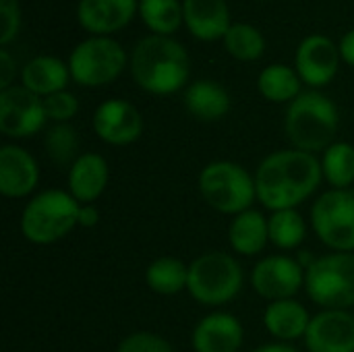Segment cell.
<instances>
[{"label":"cell","mask_w":354,"mask_h":352,"mask_svg":"<svg viewBox=\"0 0 354 352\" xmlns=\"http://www.w3.org/2000/svg\"><path fill=\"white\" fill-rule=\"evenodd\" d=\"M324 180L322 160L301 149H280L266 156L255 170L257 201L270 210H297L315 195Z\"/></svg>","instance_id":"cell-1"},{"label":"cell","mask_w":354,"mask_h":352,"mask_svg":"<svg viewBox=\"0 0 354 352\" xmlns=\"http://www.w3.org/2000/svg\"><path fill=\"white\" fill-rule=\"evenodd\" d=\"M135 83L153 95H172L189 79V54L170 35H147L137 41L131 54Z\"/></svg>","instance_id":"cell-2"},{"label":"cell","mask_w":354,"mask_h":352,"mask_svg":"<svg viewBox=\"0 0 354 352\" xmlns=\"http://www.w3.org/2000/svg\"><path fill=\"white\" fill-rule=\"evenodd\" d=\"M338 108L319 91H303L286 108L284 131L295 149L317 154L326 151L338 133Z\"/></svg>","instance_id":"cell-3"},{"label":"cell","mask_w":354,"mask_h":352,"mask_svg":"<svg viewBox=\"0 0 354 352\" xmlns=\"http://www.w3.org/2000/svg\"><path fill=\"white\" fill-rule=\"evenodd\" d=\"M81 203L62 189L33 195L21 212V234L33 245H52L79 226Z\"/></svg>","instance_id":"cell-4"},{"label":"cell","mask_w":354,"mask_h":352,"mask_svg":"<svg viewBox=\"0 0 354 352\" xmlns=\"http://www.w3.org/2000/svg\"><path fill=\"white\" fill-rule=\"evenodd\" d=\"M245 272L226 251H207L189 263L187 293L205 307H222L239 297Z\"/></svg>","instance_id":"cell-5"},{"label":"cell","mask_w":354,"mask_h":352,"mask_svg":"<svg viewBox=\"0 0 354 352\" xmlns=\"http://www.w3.org/2000/svg\"><path fill=\"white\" fill-rule=\"evenodd\" d=\"M197 185L203 201L226 216L247 212L257 201L255 174H249L247 168L230 160L209 162L199 172Z\"/></svg>","instance_id":"cell-6"},{"label":"cell","mask_w":354,"mask_h":352,"mask_svg":"<svg viewBox=\"0 0 354 352\" xmlns=\"http://www.w3.org/2000/svg\"><path fill=\"white\" fill-rule=\"evenodd\" d=\"M305 293L324 309L354 307V253L332 251L305 270Z\"/></svg>","instance_id":"cell-7"},{"label":"cell","mask_w":354,"mask_h":352,"mask_svg":"<svg viewBox=\"0 0 354 352\" xmlns=\"http://www.w3.org/2000/svg\"><path fill=\"white\" fill-rule=\"evenodd\" d=\"M129 58L124 48L106 35H93L75 46L68 56L71 79L83 87H100L116 81Z\"/></svg>","instance_id":"cell-8"},{"label":"cell","mask_w":354,"mask_h":352,"mask_svg":"<svg viewBox=\"0 0 354 352\" xmlns=\"http://www.w3.org/2000/svg\"><path fill=\"white\" fill-rule=\"evenodd\" d=\"M311 226L317 239L332 251L354 253V193L330 189L311 207Z\"/></svg>","instance_id":"cell-9"},{"label":"cell","mask_w":354,"mask_h":352,"mask_svg":"<svg viewBox=\"0 0 354 352\" xmlns=\"http://www.w3.org/2000/svg\"><path fill=\"white\" fill-rule=\"evenodd\" d=\"M251 286L270 303L295 299L305 288V268L295 257L280 253L268 255L255 263L251 272Z\"/></svg>","instance_id":"cell-10"},{"label":"cell","mask_w":354,"mask_h":352,"mask_svg":"<svg viewBox=\"0 0 354 352\" xmlns=\"http://www.w3.org/2000/svg\"><path fill=\"white\" fill-rule=\"evenodd\" d=\"M48 116L44 100L23 85L0 89V133L10 139H25L44 129Z\"/></svg>","instance_id":"cell-11"},{"label":"cell","mask_w":354,"mask_h":352,"mask_svg":"<svg viewBox=\"0 0 354 352\" xmlns=\"http://www.w3.org/2000/svg\"><path fill=\"white\" fill-rule=\"evenodd\" d=\"M95 135L116 147L135 143L143 133L141 112L127 100H106L102 102L91 118Z\"/></svg>","instance_id":"cell-12"},{"label":"cell","mask_w":354,"mask_h":352,"mask_svg":"<svg viewBox=\"0 0 354 352\" xmlns=\"http://www.w3.org/2000/svg\"><path fill=\"white\" fill-rule=\"evenodd\" d=\"M340 58V48L330 37L309 35L297 48L295 66L301 81L317 89L334 81Z\"/></svg>","instance_id":"cell-13"},{"label":"cell","mask_w":354,"mask_h":352,"mask_svg":"<svg viewBox=\"0 0 354 352\" xmlns=\"http://www.w3.org/2000/svg\"><path fill=\"white\" fill-rule=\"evenodd\" d=\"M303 340L309 352H354V315L344 309H324L311 317Z\"/></svg>","instance_id":"cell-14"},{"label":"cell","mask_w":354,"mask_h":352,"mask_svg":"<svg viewBox=\"0 0 354 352\" xmlns=\"http://www.w3.org/2000/svg\"><path fill=\"white\" fill-rule=\"evenodd\" d=\"M39 183L37 160L15 143L0 147V193L8 199L29 197Z\"/></svg>","instance_id":"cell-15"},{"label":"cell","mask_w":354,"mask_h":352,"mask_svg":"<svg viewBox=\"0 0 354 352\" xmlns=\"http://www.w3.org/2000/svg\"><path fill=\"white\" fill-rule=\"evenodd\" d=\"M245 342L243 324L224 311H216L197 322L191 334L195 352H239Z\"/></svg>","instance_id":"cell-16"},{"label":"cell","mask_w":354,"mask_h":352,"mask_svg":"<svg viewBox=\"0 0 354 352\" xmlns=\"http://www.w3.org/2000/svg\"><path fill=\"white\" fill-rule=\"evenodd\" d=\"M137 0H79V25L93 35H108L124 29L135 17Z\"/></svg>","instance_id":"cell-17"},{"label":"cell","mask_w":354,"mask_h":352,"mask_svg":"<svg viewBox=\"0 0 354 352\" xmlns=\"http://www.w3.org/2000/svg\"><path fill=\"white\" fill-rule=\"evenodd\" d=\"M68 180V193L83 205V203H95L110 180V168L104 156L85 151L81 154L75 164L68 168L66 174Z\"/></svg>","instance_id":"cell-18"},{"label":"cell","mask_w":354,"mask_h":352,"mask_svg":"<svg viewBox=\"0 0 354 352\" xmlns=\"http://www.w3.org/2000/svg\"><path fill=\"white\" fill-rule=\"evenodd\" d=\"M187 29L203 41L224 39L230 29V12L226 0H183Z\"/></svg>","instance_id":"cell-19"},{"label":"cell","mask_w":354,"mask_h":352,"mask_svg":"<svg viewBox=\"0 0 354 352\" xmlns=\"http://www.w3.org/2000/svg\"><path fill=\"white\" fill-rule=\"evenodd\" d=\"M311 317L313 315H309L303 303H299L297 299H284V301L268 303L263 311V326L272 338L288 344L305 338Z\"/></svg>","instance_id":"cell-20"},{"label":"cell","mask_w":354,"mask_h":352,"mask_svg":"<svg viewBox=\"0 0 354 352\" xmlns=\"http://www.w3.org/2000/svg\"><path fill=\"white\" fill-rule=\"evenodd\" d=\"M71 79L68 64L56 56H35L21 71V85L39 98H48L56 91H64Z\"/></svg>","instance_id":"cell-21"},{"label":"cell","mask_w":354,"mask_h":352,"mask_svg":"<svg viewBox=\"0 0 354 352\" xmlns=\"http://www.w3.org/2000/svg\"><path fill=\"white\" fill-rule=\"evenodd\" d=\"M228 243L234 253L245 257L259 255L270 243V228L268 218L259 210H247L232 216L228 226Z\"/></svg>","instance_id":"cell-22"},{"label":"cell","mask_w":354,"mask_h":352,"mask_svg":"<svg viewBox=\"0 0 354 352\" xmlns=\"http://www.w3.org/2000/svg\"><path fill=\"white\" fill-rule=\"evenodd\" d=\"M185 106L193 118L201 122H216L230 112V95L220 83L199 79L187 87Z\"/></svg>","instance_id":"cell-23"},{"label":"cell","mask_w":354,"mask_h":352,"mask_svg":"<svg viewBox=\"0 0 354 352\" xmlns=\"http://www.w3.org/2000/svg\"><path fill=\"white\" fill-rule=\"evenodd\" d=\"M145 284L151 293L172 297L187 290L189 266L178 257H158L145 270Z\"/></svg>","instance_id":"cell-24"},{"label":"cell","mask_w":354,"mask_h":352,"mask_svg":"<svg viewBox=\"0 0 354 352\" xmlns=\"http://www.w3.org/2000/svg\"><path fill=\"white\" fill-rule=\"evenodd\" d=\"M301 83L303 81L297 68H290L286 64H270L257 77L259 93L274 104H284V102L290 104L292 100H297L303 93Z\"/></svg>","instance_id":"cell-25"},{"label":"cell","mask_w":354,"mask_h":352,"mask_svg":"<svg viewBox=\"0 0 354 352\" xmlns=\"http://www.w3.org/2000/svg\"><path fill=\"white\" fill-rule=\"evenodd\" d=\"M270 228V243L276 249L292 251L299 249L307 239V224L299 210H280L272 212L268 218Z\"/></svg>","instance_id":"cell-26"},{"label":"cell","mask_w":354,"mask_h":352,"mask_svg":"<svg viewBox=\"0 0 354 352\" xmlns=\"http://www.w3.org/2000/svg\"><path fill=\"white\" fill-rule=\"evenodd\" d=\"M44 149L46 156L62 170H68L79 154V135L75 127L68 122H52V127L44 133Z\"/></svg>","instance_id":"cell-27"},{"label":"cell","mask_w":354,"mask_h":352,"mask_svg":"<svg viewBox=\"0 0 354 352\" xmlns=\"http://www.w3.org/2000/svg\"><path fill=\"white\" fill-rule=\"evenodd\" d=\"M324 180L332 189H351L354 183V145L346 141L332 143L322 156Z\"/></svg>","instance_id":"cell-28"},{"label":"cell","mask_w":354,"mask_h":352,"mask_svg":"<svg viewBox=\"0 0 354 352\" xmlns=\"http://www.w3.org/2000/svg\"><path fill=\"white\" fill-rule=\"evenodd\" d=\"M139 15L153 35H172L185 21L178 0H139Z\"/></svg>","instance_id":"cell-29"},{"label":"cell","mask_w":354,"mask_h":352,"mask_svg":"<svg viewBox=\"0 0 354 352\" xmlns=\"http://www.w3.org/2000/svg\"><path fill=\"white\" fill-rule=\"evenodd\" d=\"M224 48L230 56L243 62H253L266 52V37L249 23H232L224 35Z\"/></svg>","instance_id":"cell-30"},{"label":"cell","mask_w":354,"mask_h":352,"mask_svg":"<svg viewBox=\"0 0 354 352\" xmlns=\"http://www.w3.org/2000/svg\"><path fill=\"white\" fill-rule=\"evenodd\" d=\"M116 352H174L172 344L153 332H133L120 340Z\"/></svg>","instance_id":"cell-31"},{"label":"cell","mask_w":354,"mask_h":352,"mask_svg":"<svg viewBox=\"0 0 354 352\" xmlns=\"http://www.w3.org/2000/svg\"><path fill=\"white\" fill-rule=\"evenodd\" d=\"M44 100V110L48 120L52 122H68L71 118H75V114L79 112V100L71 93V91H56Z\"/></svg>","instance_id":"cell-32"},{"label":"cell","mask_w":354,"mask_h":352,"mask_svg":"<svg viewBox=\"0 0 354 352\" xmlns=\"http://www.w3.org/2000/svg\"><path fill=\"white\" fill-rule=\"evenodd\" d=\"M21 10L19 0H0V44L6 48L19 33Z\"/></svg>","instance_id":"cell-33"},{"label":"cell","mask_w":354,"mask_h":352,"mask_svg":"<svg viewBox=\"0 0 354 352\" xmlns=\"http://www.w3.org/2000/svg\"><path fill=\"white\" fill-rule=\"evenodd\" d=\"M17 77V64L6 48L0 50V89H8Z\"/></svg>","instance_id":"cell-34"},{"label":"cell","mask_w":354,"mask_h":352,"mask_svg":"<svg viewBox=\"0 0 354 352\" xmlns=\"http://www.w3.org/2000/svg\"><path fill=\"white\" fill-rule=\"evenodd\" d=\"M100 224V210L95 203H83L79 210V228H95Z\"/></svg>","instance_id":"cell-35"},{"label":"cell","mask_w":354,"mask_h":352,"mask_svg":"<svg viewBox=\"0 0 354 352\" xmlns=\"http://www.w3.org/2000/svg\"><path fill=\"white\" fill-rule=\"evenodd\" d=\"M340 56L344 62H348L351 66H354V29H351L348 33H344V37L340 39Z\"/></svg>","instance_id":"cell-36"},{"label":"cell","mask_w":354,"mask_h":352,"mask_svg":"<svg viewBox=\"0 0 354 352\" xmlns=\"http://www.w3.org/2000/svg\"><path fill=\"white\" fill-rule=\"evenodd\" d=\"M253 352H299L295 346L284 344V342H272V344H263L259 349H255Z\"/></svg>","instance_id":"cell-37"}]
</instances>
